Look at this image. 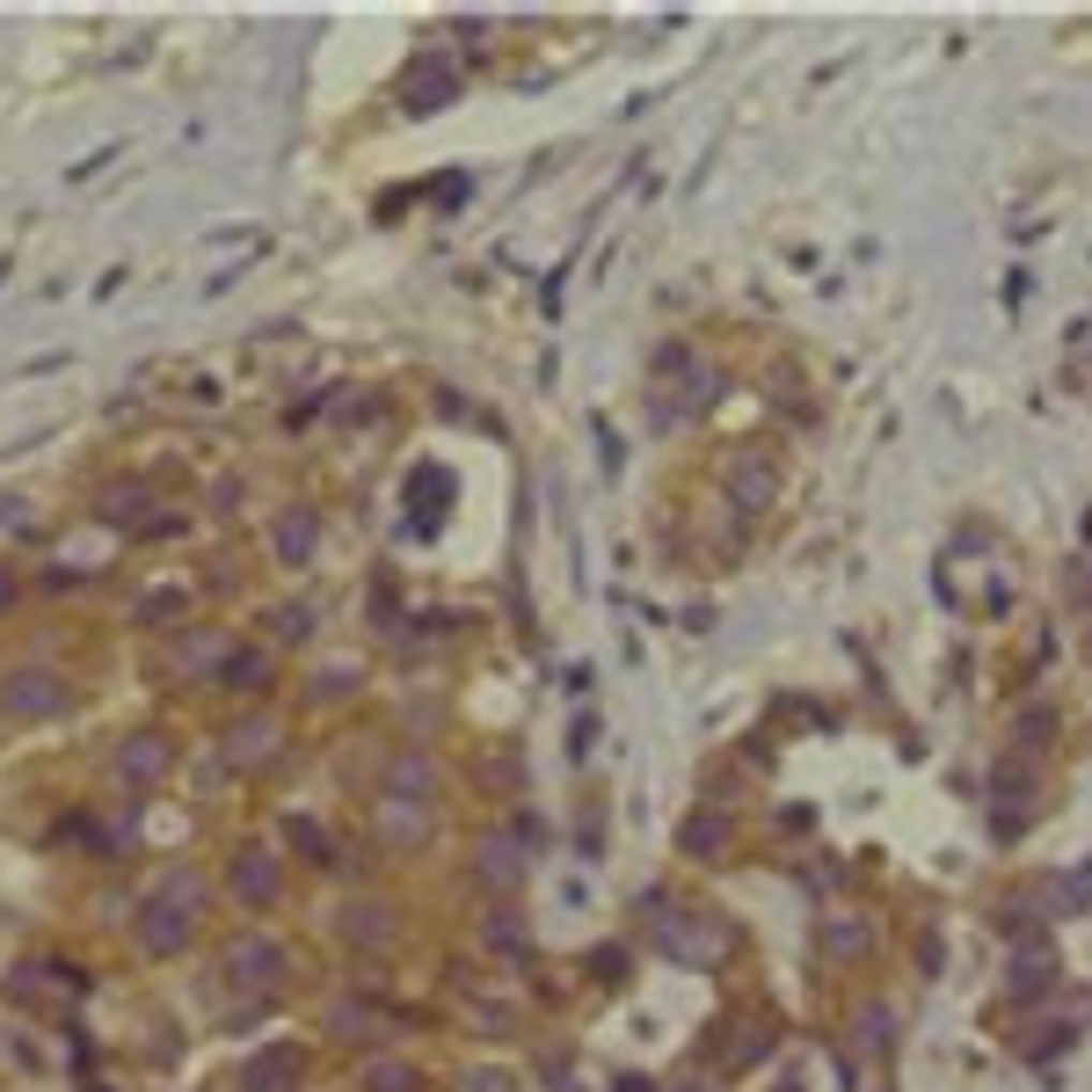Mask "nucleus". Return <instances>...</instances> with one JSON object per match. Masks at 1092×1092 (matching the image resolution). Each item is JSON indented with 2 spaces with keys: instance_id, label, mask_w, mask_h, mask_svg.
Listing matches in <instances>:
<instances>
[{
  "instance_id": "obj_1",
  "label": "nucleus",
  "mask_w": 1092,
  "mask_h": 1092,
  "mask_svg": "<svg viewBox=\"0 0 1092 1092\" xmlns=\"http://www.w3.org/2000/svg\"><path fill=\"white\" fill-rule=\"evenodd\" d=\"M0 707H15V714H51V707H67V692L44 678V670H23V678L0 684Z\"/></svg>"
},
{
  "instance_id": "obj_2",
  "label": "nucleus",
  "mask_w": 1092,
  "mask_h": 1092,
  "mask_svg": "<svg viewBox=\"0 0 1092 1092\" xmlns=\"http://www.w3.org/2000/svg\"><path fill=\"white\" fill-rule=\"evenodd\" d=\"M153 757H161V743H153V736H138V743H132V772H138V780L153 772Z\"/></svg>"
}]
</instances>
